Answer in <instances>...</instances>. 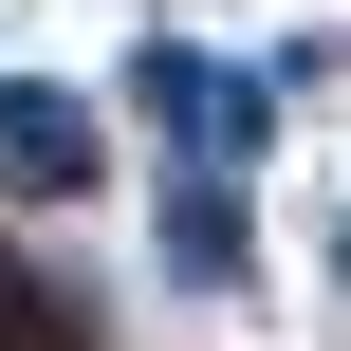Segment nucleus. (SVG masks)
Masks as SVG:
<instances>
[{"label":"nucleus","instance_id":"4","mask_svg":"<svg viewBox=\"0 0 351 351\" xmlns=\"http://www.w3.org/2000/svg\"><path fill=\"white\" fill-rule=\"evenodd\" d=\"M333 278H351V185H333Z\"/></svg>","mask_w":351,"mask_h":351},{"label":"nucleus","instance_id":"2","mask_svg":"<svg viewBox=\"0 0 351 351\" xmlns=\"http://www.w3.org/2000/svg\"><path fill=\"white\" fill-rule=\"evenodd\" d=\"M93 167H111V148H93V111H74V93H37V74H0V185H19V204H93Z\"/></svg>","mask_w":351,"mask_h":351},{"label":"nucleus","instance_id":"3","mask_svg":"<svg viewBox=\"0 0 351 351\" xmlns=\"http://www.w3.org/2000/svg\"><path fill=\"white\" fill-rule=\"evenodd\" d=\"M241 259H259V241H241V185L185 167V185H167V278H185V296H241Z\"/></svg>","mask_w":351,"mask_h":351},{"label":"nucleus","instance_id":"1","mask_svg":"<svg viewBox=\"0 0 351 351\" xmlns=\"http://www.w3.org/2000/svg\"><path fill=\"white\" fill-rule=\"evenodd\" d=\"M130 111H148L185 167H241V148L278 130V93H259V74H222L204 37H148V56H130Z\"/></svg>","mask_w":351,"mask_h":351}]
</instances>
